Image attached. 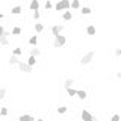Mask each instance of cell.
<instances>
[{
  "label": "cell",
  "instance_id": "7c38bea8",
  "mask_svg": "<svg viewBox=\"0 0 121 121\" xmlns=\"http://www.w3.org/2000/svg\"><path fill=\"white\" fill-rule=\"evenodd\" d=\"M76 97L80 98V100H86V97H88V92H86L85 89H77V92H76Z\"/></svg>",
  "mask_w": 121,
  "mask_h": 121
},
{
  "label": "cell",
  "instance_id": "9c48e42d",
  "mask_svg": "<svg viewBox=\"0 0 121 121\" xmlns=\"http://www.w3.org/2000/svg\"><path fill=\"white\" fill-rule=\"evenodd\" d=\"M29 9L32 11V12H36V11H39V2H38V0H32V2L29 3Z\"/></svg>",
  "mask_w": 121,
  "mask_h": 121
},
{
  "label": "cell",
  "instance_id": "836d02e7",
  "mask_svg": "<svg viewBox=\"0 0 121 121\" xmlns=\"http://www.w3.org/2000/svg\"><path fill=\"white\" fill-rule=\"evenodd\" d=\"M3 18H5V15H3V12H0V21H2Z\"/></svg>",
  "mask_w": 121,
  "mask_h": 121
},
{
  "label": "cell",
  "instance_id": "e0dca14e",
  "mask_svg": "<svg viewBox=\"0 0 121 121\" xmlns=\"http://www.w3.org/2000/svg\"><path fill=\"white\" fill-rule=\"evenodd\" d=\"M21 32H23V29L20 27V26H14L12 30H11V35H15V36H18V35H21Z\"/></svg>",
  "mask_w": 121,
  "mask_h": 121
},
{
  "label": "cell",
  "instance_id": "3957f363",
  "mask_svg": "<svg viewBox=\"0 0 121 121\" xmlns=\"http://www.w3.org/2000/svg\"><path fill=\"white\" fill-rule=\"evenodd\" d=\"M67 44V36L65 35H58V36H55V41H53V47L55 48H62L64 45Z\"/></svg>",
  "mask_w": 121,
  "mask_h": 121
},
{
  "label": "cell",
  "instance_id": "ac0fdd59",
  "mask_svg": "<svg viewBox=\"0 0 121 121\" xmlns=\"http://www.w3.org/2000/svg\"><path fill=\"white\" fill-rule=\"evenodd\" d=\"M24 62L27 64L29 67H32V68H33V67L36 65V58H33V56H29V58H27V60H24Z\"/></svg>",
  "mask_w": 121,
  "mask_h": 121
},
{
  "label": "cell",
  "instance_id": "7402d4cb",
  "mask_svg": "<svg viewBox=\"0 0 121 121\" xmlns=\"http://www.w3.org/2000/svg\"><path fill=\"white\" fill-rule=\"evenodd\" d=\"M12 55H14V56H17V58H18V56H21V55H23V48L20 47V45H17V47H15L14 50H12Z\"/></svg>",
  "mask_w": 121,
  "mask_h": 121
},
{
  "label": "cell",
  "instance_id": "277c9868",
  "mask_svg": "<svg viewBox=\"0 0 121 121\" xmlns=\"http://www.w3.org/2000/svg\"><path fill=\"white\" fill-rule=\"evenodd\" d=\"M64 29H65V26H64V24H53L52 27H50V32H52L53 36H58V35H60V33L64 32Z\"/></svg>",
  "mask_w": 121,
  "mask_h": 121
},
{
  "label": "cell",
  "instance_id": "8d00e7d4",
  "mask_svg": "<svg viewBox=\"0 0 121 121\" xmlns=\"http://www.w3.org/2000/svg\"><path fill=\"white\" fill-rule=\"evenodd\" d=\"M0 100H2V98H0Z\"/></svg>",
  "mask_w": 121,
  "mask_h": 121
},
{
  "label": "cell",
  "instance_id": "2e32d148",
  "mask_svg": "<svg viewBox=\"0 0 121 121\" xmlns=\"http://www.w3.org/2000/svg\"><path fill=\"white\" fill-rule=\"evenodd\" d=\"M80 14L82 15H91L92 14V9H91L89 6H82L80 8Z\"/></svg>",
  "mask_w": 121,
  "mask_h": 121
},
{
  "label": "cell",
  "instance_id": "f1b7e54d",
  "mask_svg": "<svg viewBox=\"0 0 121 121\" xmlns=\"http://www.w3.org/2000/svg\"><path fill=\"white\" fill-rule=\"evenodd\" d=\"M32 17H33V20H35V21H38V20L41 18V14H39V11H36V12H33V14H32Z\"/></svg>",
  "mask_w": 121,
  "mask_h": 121
},
{
  "label": "cell",
  "instance_id": "d6a6232c",
  "mask_svg": "<svg viewBox=\"0 0 121 121\" xmlns=\"http://www.w3.org/2000/svg\"><path fill=\"white\" fill-rule=\"evenodd\" d=\"M115 76H117V79H121V73H120V71H117Z\"/></svg>",
  "mask_w": 121,
  "mask_h": 121
},
{
  "label": "cell",
  "instance_id": "ba28073f",
  "mask_svg": "<svg viewBox=\"0 0 121 121\" xmlns=\"http://www.w3.org/2000/svg\"><path fill=\"white\" fill-rule=\"evenodd\" d=\"M33 29H35V33L38 35V33H43V32H44L45 26H44V24H43L41 21H36L35 24H33Z\"/></svg>",
  "mask_w": 121,
  "mask_h": 121
},
{
  "label": "cell",
  "instance_id": "83f0119b",
  "mask_svg": "<svg viewBox=\"0 0 121 121\" xmlns=\"http://www.w3.org/2000/svg\"><path fill=\"white\" fill-rule=\"evenodd\" d=\"M44 8H45L47 11H50V9H53V3L50 2V0H47V2L44 3Z\"/></svg>",
  "mask_w": 121,
  "mask_h": 121
},
{
  "label": "cell",
  "instance_id": "52a82bcc",
  "mask_svg": "<svg viewBox=\"0 0 121 121\" xmlns=\"http://www.w3.org/2000/svg\"><path fill=\"white\" fill-rule=\"evenodd\" d=\"M85 32H86V35H88V36H94L97 33L95 24H88V26H86V29H85Z\"/></svg>",
  "mask_w": 121,
  "mask_h": 121
},
{
  "label": "cell",
  "instance_id": "44dd1931",
  "mask_svg": "<svg viewBox=\"0 0 121 121\" xmlns=\"http://www.w3.org/2000/svg\"><path fill=\"white\" fill-rule=\"evenodd\" d=\"M67 112H68V106L62 104V106H59V108H58V113H59V115H65Z\"/></svg>",
  "mask_w": 121,
  "mask_h": 121
},
{
  "label": "cell",
  "instance_id": "9a60e30c",
  "mask_svg": "<svg viewBox=\"0 0 121 121\" xmlns=\"http://www.w3.org/2000/svg\"><path fill=\"white\" fill-rule=\"evenodd\" d=\"M29 45H32V47H36V45H38V35H36V33L29 38Z\"/></svg>",
  "mask_w": 121,
  "mask_h": 121
},
{
  "label": "cell",
  "instance_id": "d6986e66",
  "mask_svg": "<svg viewBox=\"0 0 121 121\" xmlns=\"http://www.w3.org/2000/svg\"><path fill=\"white\" fill-rule=\"evenodd\" d=\"M41 55V50L38 47H33V48H30V55L29 56H33V58H38V56Z\"/></svg>",
  "mask_w": 121,
  "mask_h": 121
},
{
  "label": "cell",
  "instance_id": "cb8c5ba5",
  "mask_svg": "<svg viewBox=\"0 0 121 121\" xmlns=\"http://www.w3.org/2000/svg\"><path fill=\"white\" fill-rule=\"evenodd\" d=\"M18 62H20V59H18L17 56L11 55V58H9V65H18Z\"/></svg>",
  "mask_w": 121,
  "mask_h": 121
},
{
  "label": "cell",
  "instance_id": "d590c367",
  "mask_svg": "<svg viewBox=\"0 0 121 121\" xmlns=\"http://www.w3.org/2000/svg\"><path fill=\"white\" fill-rule=\"evenodd\" d=\"M92 121H98V118H97V117H94V120Z\"/></svg>",
  "mask_w": 121,
  "mask_h": 121
},
{
  "label": "cell",
  "instance_id": "d4e9b609",
  "mask_svg": "<svg viewBox=\"0 0 121 121\" xmlns=\"http://www.w3.org/2000/svg\"><path fill=\"white\" fill-rule=\"evenodd\" d=\"M8 113H9V109L6 106H2L0 108V117H8Z\"/></svg>",
  "mask_w": 121,
  "mask_h": 121
},
{
  "label": "cell",
  "instance_id": "ffe728a7",
  "mask_svg": "<svg viewBox=\"0 0 121 121\" xmlns=\"http://www.w3.org/2000/svg\"><path fill=\"white\" fill-rule=\"evenodd\" d=\"M73 85H74V79H73V77L65 79V82H64V86H65V89H67V88H71Z\"/></svg>",
  "mask_w": 121,
  "mask_h": 121
},
{
  "label": "cell",
  "instance_id": "603a6c76",
  "mask_svg": "<svg viewBox=\"0 0 121 121\" xmlns=\"http://www.w3.org/2000/svg\"><path fill=\"white\" fill-rule=\"evenodd\" d=\"M0 45H3V47H8L9 45V38H6V36H0Z\"/></svg>",
  "mask_w": 121,
  "mask_h": 121
},
{
  "label": "cell",
  "instance_id": "7a4b0ae2",
  "mask_svg": "<svg viewBox=\"0 0 121 121\" xmlns=\"http://www.w3.org/2000/svg\"><path fill=\"white\" fill-rule=\"evenodd\" d=\"M94 56H95V52H94V50H91V52H86L85 55H83L82 58H80V65H89V64L92 62Z\"/></svg>",
  "mask_w": 121,
  "mask_h": 121
},
{
  "label": "cell",
  "instance_id": "f546056e",
  "mask_svg": "<svg viewBox=\"0 0 121 121\" xmlns=\"http://www.w3.org/2000/svg\"><path fill=\"white\" fill-rule=\"evenodd\" d=\"M109 121H120V115H118V113H113Z\"/></svg>",
  "mask_w": 121,
  "mask_h": 121
},
{
  "label": "cell",
  "instance_id": "30bf717a",
  "mask_svg": "<svg viewBox=\"0 0 121 121\" xmlns=\"http://www.w3.org/2000/svg\"><path fill=\"white\" fill-rule=\"evenodd\" d=\"M21 12H23V8H21V5H15V6L11 8V14H12V15H20Z\"/></svg>",
  "mask_w": 121,
  "mask_h": 121
},
{
  "label": "cell",
  "instance_id": "484cf974",
  "mask_svg": "<svg viewBox=\"0 0 121 121\" xmlns=\"http://www.w3.org/2000/svg\"><path fill=\"white\" fill-rule=\"evenodd\" d=\"M67 92H68V95H70V97H76V92H77V89H74L73 86H71V88H67Z\"/></svg>",
  "mask_w": 121,
  "mask_h": 121
},
{
  "label": "cell",
  "instance_id": "5bb4252c",
  "mask_svg": "<svg viewBox=\"0 0 121 121\" xmlns=\"http://www.w3.org/2000/svg\"><path fill=\"white\" fill-rule=\"evenodd\" d=\"M18 121H35V118L29 113H23V115L18 117Z\"/></svg>",
  "mask_w": 121,
  "mask_h": 121
},
{
  "label": "cell",
  "instance_id": "4fadbf2b",
  "mask_svg": "<svg viewBox=\"0 0 121 121\" xmlns=\"http://www.w3.org/2000/svg\"><path fill=\"white\" fill-rule=\"evenodd\" d=\"M80 8H82V3L79 2V0H73V2H70V9L77 11V9H80Z\"/></svg>",
  "mask_w": 121,
  "mask_h": 121
},
{
  "label": "cell",
  "instance_id": "5b68a950",
  "mask_svg": "<svg viewBox=\"0 0 121 121\" xmlns=\"http://www.w3.org/2000/svg\"><path fill=\"white\" fill-rule=\"evenodd\" d=\"M17 67H18V70H20L21 73H32V70H33V68H32V67H29L27 64L24 62V60H20Z\"/></svg>",
  "mask_w": 121,
  "mask_h": 121
},
{
  "label": "cell",
  "instance_id": "4dcf8cb0",
  "mask_svg": "<svg viewBox=\"0 0 121 121\" xmlns=\"http://www.w3.org/2000/svg\"><path fill=\"white\" fill-rule=\"evenodd\" d=\"M115 56H117V58H120V56H121V48H118V47L115 48Z\"/></svg>",
  "mask_w": 121,
  "mask_h": 121
},
{
  "label": "cell",
  "instance_id": "e575fe53",
  "mask_svg": "<svg viewBox=\"0 0 121 121\" xmlns=\"http://www.w3.org/2000/svg\"><path fill=\"white\" fill-rule=\"evenodd\" d=\"M35 121H45V120H44V118H36Z\"/></svg>",
  "mask_w": 121,
  "mask_h": 121
},
{
  "label": "cell",
  "instance_id": "1f68e13d",
  "mask_svg": "<svg viewBox=\"0 0 121 121\" xmlns=\"http://www.w3.org/2000/svg\"><path fill=\"white\" fill-rule=\"evenodd\" d=\"M3 32H5V27H3V24H0V36L3 35Z\"/></svg>",
  "mask_w": 121,
  "mask_h": 121
},
{
  "label": "cell",
  "instance_id": "6da1fadb",
  "mask_svg": "<svg viewBox=\"0 0 121 121\" xmlns=\"http://www.w3.org/2000/svg\"><path fill=\"white\" fill-rule=\"evenodd\" d=\"M53 9L56 12H64V11H70V2L68 0H60L56 5H53Z\"/></svg>",
  "mask_w": 121,
  "mask_h": 121
},
{
  "label": "cell",
  "instance_id": "4316f807",
  "mask_svg": "<svg viewBox=\"0 0 121 121\" xmlns=\"http://www.w3.org/2000/svg\"><path fill=\"white\" fill-rule=\"evenodd\" d=\"M6 92H8V91H6L5 86H0V98H2V100L6 97Z\"/></svg>",
  "mask_w": 121,
  "mask_h": 121
},
{
  "label": "cell",
  "instance_id": "8fae6325",
  "mask_svg": "<svg viewBox=\"0 0 121 121\" xmlns=\"http://www.w3.org/2000/svg\"><path fill=\"white\" fill-rule=\"evenodd\" d=\"M62 20L64 21H71L73 20V12H71V11H64L62 12Z\"/></svg>",
  "mask_w": 121,
  "mask_h": 121
},
{
  "label": "cell",
  "instance_id": "8992f818",
  "mask_svg": "<svg viewBox=\"0 0 121 121\" xmlns=\"http://www.w3.org/2000/svg\"><path fill=\"white\" fill-rule=\"evenodd\" d=\"M80 118H82V121H92V120H94V115L88 111V109H82Z\"/></svg>",
  "mask_w": 121,
  "mask_h": 121
}]
</instances>
